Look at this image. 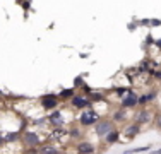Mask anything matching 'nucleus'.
<instances>
[{
	"label": "nucleus",
	"instance_id": "obj_23",
	"mask_svg": "<svg viewBox=\"0 0 161 154\" xmlns=\"http://www.w3.org/2000/svg\"><path fill=\"white\" fill-rule=\"evenodd\" d=\"M74 86H75V87H79V86L82 87V86H84V80H82V77H77V79H75V84H74Z\"/></svg>",
	"mask_w": 161,
	"mask_h": 154
},
{
	"label": "nucleus",
	"instance_id": "obj_7",
	"mask_svg": "<svg viewBox=\"0 0 161 154\" xmlns=\"http://www.w3.org/2000/svg\"><path fill=\"white\" fill-rule=\"evenodd\" d=\"M47 120L53 129H57V127H65V118H64V113L60 110H52Z\"/></svg>",
	"mask_w": 161,
	"mask_h": 154
},
{
	"label": "nucleus",
	"instance_id": "obj_21",
	"mask_svg": "<svg viewBox=\"0 0 161 154\" xmlns=\"http://www.w3.org/2000/svg\"><path fill=\"white\" fill-rule=\"evenodd\" d=\"M149 26L158 28V26H161V21H159V19H149Z\"/></svg>",
	"mask_w": 161,
	"mask_h": 154
},
{
	"label": "nucleus",
	"instance_id": "obj_27",
	"mask_svg": "<svg viewBox=\"0 0 161 154\" xmlns=\"http://www.w3.org/2000/svg\"><path fill=\"white\" fill-rule=\"evenodd\" d=\"M124 154H136V152H134V149H129V151H125Z\"/></svg>",
	"mask_w": 161,
	"mask_h": 154
},
{
	"label": "nucleus",
	"instance_id": "obj_20",
	"mask_svg": "<svg viewBox=\"0 0 161 154\" xmlns=\"http://www.w3.org/2000/svg\"><path fill=\"white\" fill-rule=\"evenodd\" d=\"M149 149H151V146H144V147H136V149H134V152L139 154V152H146V151H149Z\"/></svg>",
	"mask_w": 161,
	"mask_h": 154
},
{
	"label": "nucleus",
	"instance_id": "obj_3",
	"mask_svg": "<svg viewBox=\"0 0 161 154\" xmlns=\"http://www.w3.org/2000/svg\"><path fill=\"white\" fill-rule=\"evenodd\" d=\"M21 140L24 144V147H40L41 146V137L40 134L31 132V130H26L21 134Z\"/></svg>",
	"mask_w": 161,
	"mask_h": 154
},
{
	"label": "nucleus",
	"instance_id": "obj_4",
	"mask_svg": "<svg viewBox=\"0 0 161 154\" xmlns=\"http://www.w3.org/2000/svg\"><path fill=\"white\" fill-rule=\"evenodd\" d=\"M40 105L47 111L57 110V106L60 105V98H58V94H45L40 98Z\"/></svg>",
	"mask_w": 161,
	"mask_h": 154
},
{
	"label": "nucleus",
	"instance_id": "obj_28",
	"mask_svg": "<svg viewBox=\"0 0 161 154\" xmlns=\"http://www.w3.org/2000/svg\"><path fill=\"white\" fill-rule=\"evenodd\" d=\"M149 154H161V149H158V151H153V152H149Z\"/></svg>",
	"mask_w": 161,
	"mask_h": 154
},
{
	"label": "nucleus",
	"instance_id": "obj_1",
	"mask_svg": "<svg viewBox=\"0 0 161 154\" xmlns=\"http://www.w3.org/2000/svg\"><path fill=\"white\" fill-rule=\"evenodd\" d=\"M113 129H117V123H115L112 118H99V120L94 123V132H96L98 137H105L108 132H112Z\"/></svg>",
	"mask_w": 161,
	"mask_h": 154
},
{
	"label": "nucleus",
	"instance_id": "obj_19",
	"mask_svg": "<svg viewBox=\"0 0 161 154\" xmlns=\"http://www.w3.org/2000/svg\"><path fill=\"white\" fill-rule=\"evenodd\" d=\"M153 123H154L156 129L161 130V111H158V113L154 115V118H153Z\"/></svg>",
	"mask_w": 161,
	"mask_h": 154
},
{
	"label": "nucleus",
	"instance_id": "obj_8",
	"mask_svg": "<svg viewBox=\"0 0 161 154\" xmlns=\"http://www.w3.org/2000/svg\"><path fill=\"white\" fill-rule=\"evenodd\" d=\"M153 122V115L149 110H139L136 115H134V123H137V125H146V123H151Z\"/></svg>",
	"mask_w": 161,
	"mask_h": 154
},
{
	"label": "nucleus",
	"instance_id": "obj_25",
	"mask_svg": "<svg viewBox=\"0 0 161 154\" xmlns=\"http://www.w3.org/2000/svg\"><path fill=\"white\" fill-rule=\"evenodd\" d=\"M3 144H5V137H3V134L0 132V147H2Z\"/></svg>",
	"mask_w": 161,
	"mask_h": 154
},
{
	"label": "nucleus",
	"instance_id": "obj_11",
	"mask_svg": "<svg viewBox=\"0 0 161 154\" xmlns=\"http://www.w3.org/2000/svg\"><path fill=\"white\" fill-rule=\"evenodd\" d=\"M120 137H122V132L118 129H113L112 132H108L103 137V140H105L106 146H113V144H117V142H120Z\"/></svg>",
	"mask_w": 161,
	"mask_h": 154
},
{
	"label": "nucleus",
	"instance_id": "obj_6",
	"mask_svg": "<svg viewBox=\"0 0 161 154\" xmlns=\"http://www.w3.org/2000/svg\"><path fill=\"white\" fill-rule=\"evenodd\" d=\"M70 105L75 108V110H86V108L91 106V99L87 98L86 94H74L70 99Z\"/></svg>",
	"mask_w": 161,
	"mask_h": 154
},
{
	"label": "nucleus",
	"instance_id": "obj_26",
	"mask_svg": "<svg viewBox=\"0 0 161 154\" xmlns=\"http://www.w3.org/2000/svg\"><path fill=\"white\" fill-rule=\"evenodd\" d=\"M154 45H156V46H158V48L161 50V40H158V41H154Z\"/></svg>",
	"mask_w": 161,
	"mask_h": 154
},
{
	"label": "nucleus",
	"instance_id": "obj_2",
	"mask_svg": "<svg viewBox=\"0 0 161 154\" xmlns=\"http://www.w3.org/2000/svg\"><path fill=\"white\" fill-rule=\"evenodd\" d=\"M99 113L96 110H91V106L89 108H86V110H82L80 111V115H79V123L82 127H91V125H94L98 120H99Z\"/></svg>",
	"mask_w": 161,
	"mask_h": 154
},
{
	"label": "nucleus",
	"instance_id": "obj_16",
	"mask_svg": "<svg viewBox=\"0 0 161 154\" xmlns=\"http://www.w3.org/2000/svg\"><path fill=\"white\" fill-rule=\"evenodd\" d=\"M3 137H5V144L17 142L21 139V132H7V134H3Z\"/></svg>",
	"mask_w": 161,
	"mask_h": 154
},
{
	"label": "nucleus",
	"instance_id": "obj_12",
	"mask_svg": "<svg viewBox=\"0 0 161 154\" xmlns=\"http://www.w3.org/2000/svg\"><path fill=\"white\" fill-rule=\"evenodd\" d=\"M139 132H141V125H137V123H129L124 129V134H125V137H127V140H132Z\"/></svg>",
	"mask_w": 161,
	"mask_h": 154
},
{
	"label": "nucleus",
	"instance_id": "obj_13",
	"mask_svg": "<svg viewBox=\"0 0 161 154\" xmlns=\"http://www.w3.org/2000/svg\"><path fill=\"white\" fill-rule=\"evenodd\" d=\"M156 99V91H151V92H146V94H141L139 96V105L144 106L147 103H153Z\"/></svg>",
	"mask_w": 161,
	"mask_h": 154
},
{
	"label": "nucleus",
	"instance_id": "obj_15",
	"mask_svg": "<svg viewBox=\"0 0 161 154\" xmlns=\"http://www.w3.org/2000/svg\"><path fill=\"white\" fill-rule=\"evenodd\" d=\"M125 111H127L125 108H124V110H122V108H120V110H117V111H115V115H113V118H112V120H113L115 123L125 122V118H127V113H125Z\"/></svg>",
	"mask_w": 161,
	"mask_h": 154
},
{
	"label": "nucleus",
	"instance_id": "obj_22",
	"mask_svg": "<svg viewBox=\"0 0 161 154\" xmlns=\"http://www.w3.org/2000/svg\"><path fill=\"white\" fill-rule=\"evenodd\" d=\"M24 154H38V147H28L24 151Z\"/></svg>",
	"mask_w": 161,
	"mask_h": 154
},
{
	"label": "nucleus",
	"instance_id": "obj_17",
	"mask_svg": "<svg viewBox=\"0 0 161 154\" xmlns=\"http://www.w3.org/2000/svg\"><path fill=\"white\" fill-rule=\"evenodd\" d=\"M89 99H91V103H99V101H106V98L101 94V92H94V91H91V94H89Z\"/></svg>",
	"mask_w": 161,
	"mask_h": 154
},
{
	"label": "nucleus",
	"instance_id": "obj_24",
	"mask_svg": "<svg viewBox=\"0 0 161 154\" xmlns=\"http://www.w3.org/2000/svg\"><path fill=\"white\" fill-rule=\"evenodd\" d=\"M139 26H149V19H141Z\"/></svg>",
	"mask_w": 161,
	"mask_h": 154
},
{
	"label": "nucleus",
	"instance_id": "obj_9",
	"mask_svg": "<svg viewBox=\"0 0 161 154\" xmlns=\"http://www.w3.org/2000/svg\"><path fill=\"white\" fill-rule=\"evenodd\" d=\"M94 151H96V147L87 140H80L75 144V152L77 154H94Z\"/></svg>",
	"mask_w": 161,
	"mask_h": 154
},
{
	"label": "nucleus",
	"instance_id": "obj_14",
	"mask_svg": "<svg viewBox=\"0 0 161 154\" xmlns=\"http://www.w3.org/2000/svg\"><path fill=\"white\" fill-rule=\"evenodd\" d=\"M74 94H75V89L74 87H69V89H62L58 92V98H60V101H70Z\"/></svg>",
	"mask_w": 161,
	"mask_h": 154
},
{
	"label": "nucleus",
	"instance_id": "obj_18",
	"mask_svg": "<svg viewBox=\"0 0 161 154\" xmlns=\"http://www.w3.org/2000/svg\"><path fill=\"white\" fill-rule=\"evenodd\" d=\"M69 137H72V139H80V137H82L79 127H72V129L69 130Z\"/></svg>",
	"mask_w": 161,
	"mask_h": 154
},
{
	"label": "nucleus",
	"instance_id": "obj_10",
	"mask_svg": "<svg viewBox=\"0 0 161 154\" xmlns=\"http://www.w3.org/2000/svg\"><path fill=\"white\" fill-rule=\"evenodd\" d=\"M38 154H64V151L58 149L55 144H52V142H47V144H41L38 147Z\"/></svg>",
	"mask_w": 161,
	"mask_h": 154
},
{
	"label": "nucleus",
	"instance_id": "obj_5",
	"mask_svg": "<svg viewBox=\"0 0 161 154\" xmlns=\"http://www.w3.org/2000/svg\"><path fill=\"white\" fill-rule=\"evenodd\" d=\"M139 106V94L134 91H129L124 98L120 99V108H125V110H130V108Z\"/></svg>",
	"mask_w": 161,
	"mask_h": 154
}]
</instances>
